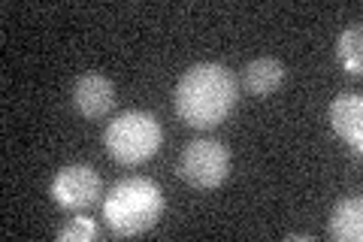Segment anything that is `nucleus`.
<instances>
[{"label":"nucleus","mask_w":363,"mask_h":242,"mask_svg":"<svg viewBox=\"0 0 363 242\" xmlns=\"http://www.w3.org/2000/svg\"><path fill=\"white\" fill-rule=\"evenodd\" d=\"M240 88H236L233 73L221 64H194L182 73L176 94H173V106L176 115L188 128L194 131H209L233 112Z\"/></svg>","instance_id":"obj_1"},{"label":"nucleus","mask_w":363,"mask_h":242,"mask_svg":"<svg viewBox=\"0 0 363 242\" xmlns=\"http://www.w3.org/2000/svg\"><path fill=\"white\" fill-rule=\"evenodd\" d=\"M285 239H288V242H312L315 236H312V233H288Z\"/></svg>","instance_id":"obj_12"},{"label":"nucleus","mask_w":363,"mask_h":242,"mask_svg":"<svg viewBox=\"0 0 363 242\" xmlns=\"http://www.w3.org/2000/svg\"><path fill=\"white\" fill-rule=\"evenodd\" d=\"M230 172V152L218 140H194L179 158V176L200 191H212Z\"/></svg>","instance_id":"obj_4"},{"label":"nucleus","mask_w":363,"mask_h":242,"mask_svg":"<svg viewBox=\"0 0 363 242\" xmlns=\"http://www.w3.org/2000/svg\"><path fill=\"white\" fill-rule=\"evenodd\" d=\"M281 82H285V64L276 61V57H255L242 70V85L255 97L272 94V91L281 88Z\"/></svg>","instance_id":"obj_9"},{"label":"nucleus","mask_w":363,"mask_h":242,"mask_svg":"<svg viewBox=\"0 0 363 242\" xmlns=\"http://www.w3.org/2000/svg\"><path fill=\"white\" fill-rule=\"evenodd\" d=\"M73 106L85 119H104L116 106V85L100 73H85L73 85Z\"/></svg>","instance_id":"obj_6"},{"label":"nucleus","mask_w":363,"mask_h":242,"mask_svg":"<svg viewBox=\"0 0 363 242\" xmlns=\"http://www.w3.org/2000/svg\"><path fill=\"white\" fill-rule=\"evenodd\" d=\"M104 191L97 170L88 164H70L64 167L58 176L52 179V200L67 212H85L88 206H94Z\"/></svg>","instance_id":"obj_5"},{"label":"nucleus","mask_w":363,"mask_h":242,"mask_svg":"<svg viewBox=\"0 0 363 242\" xmlns=\"http://www.w3.org/2000/svg\"><path fill=\"white\" fill-rule=\"evenodd\" d=\"M106 224L112 236H136L155 227L164 215V194L145 176H128L112 185L104 203Z\"/></svg>","instance_id":"obj_2"},{"label":"nucleus","mask_w":363,"mask_h":242,"mask_svg":"<svg viewBox=\"0 0 363 242\" xmlns=\"http://www.w3.org/2000/svg\"><path fill=\"white\" fill-rule=\"evenodd\" d=\"M327 233L336 242H360L363 239V200L345 197L333 206L330 221H327Z\"/></svg>","instance_id":"obj_8"},{"label":"nucleus","mask_w":363,"mask_h":242,"mask_svg":"<svg viewBox=\"0 0 363 242\" xmlns=\"http://www.w3.org/2000/svg\"><path fill=\"white\" fill-rule=\"evenodd\" d=\"M58 239H64V242H91V239H97V224L91 221V218L76 212L70 218V224L58 230Z\"/></svg>","instance_id":"obj_11"},{"label":"nucleus","mask_w":363,"mask_h":242,"mask_svg":"<svg viewBox=\"0 0 363 242\" xmlns=\"http://www.w3.org/2000/svg\"><path fill=\"white\" fill-rule=\"evenodd\" d=\"M104 143L109 158H116L118 164L136 167L157 155V148L164 143V131H161V121L152 112L130 109L109 121Z\"/></svg>","instance_id":"obj_3"},{"label":"nucleus","mask_w":363,"mask_h":242,"mask_svg":"<svg viewBox=\"0 0 363 242\" xmlns=\"http://www.w3.org/2000/svg\"><path fill=\"white\" fill-rule=\"evenodd\" d=\"M330 128L351 145V152H363V100L360 94H336L327 109Z\"/></svg>","instance_id":"obj_7"},{"label":"nucleus","mask_w":363,"mask_h":242,"mask_svg":"<svg viewBox=\"0 0 363 242\" xmlns=\"http://www.w3.org/2000/svg\"><path fill=\"white\" fill-rule=\"evenodd\" d=\"M336 57H339V64L345 67V73H351V76L363 73V28L360 25H351L339 33Z\"/></svg>","instance_id":"obj_10"}]
</instances>
